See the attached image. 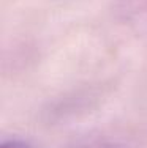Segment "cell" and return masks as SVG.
Returning a JSON list of instances; mask_svg holds the SVG:
<instances>
[{
  "label": "cell",
  "instance_id": "obj_2",
  "mask_svg": "<svg viewBox=\"0 0 147 148\" xmlns=\"http://www.w3.org/2000/svg\"><path fill=\"white\" fill-rule=\"evenodd\" d=\"M100 148H124V147L115 145V143H106V145H103V147H100Z\"/></svg>",
  "mask_w": 147,
  "mask_h": 148
},
{
  "label": "cell",
  "instance_id": "obj_1",
  "mask_svg": "<svg viewBox=\"0 0 147 148\" xmlns=\"http://www.w3.org/2000/svg\"><path fill=\"white\" fill-rule=\"evenodd\" d=\"M0 148H32V147H30L27 142H24V140L13 139V140H6V142H3Z\"/></svg>",
  "mask_w": 147,
  "mask_h": 148
}]
</instances>
